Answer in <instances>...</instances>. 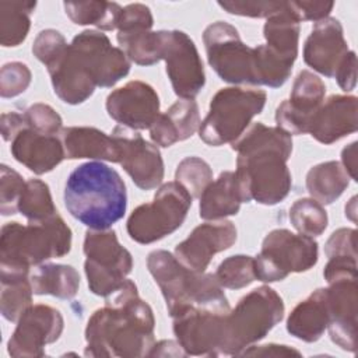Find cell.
I'll return each instance as SVG.
<instances>
[{
	"label": "cell",
	"mask_w": 358,
	"mask_h": 358,
	"mask_svg": "<svg viewBox=\"0 0 358 358\" xmlns=\"http://www.w3.org/2000/svg\"><path fill=\"white\" fill-rule=\"evenodd\" d=\"M96 309L85 327V357H145L154 345L155 319L131 280Z\"/></svg>",
	"instance_id": "cell-1"
},
{
	"label": "cell",
	"mask_w": 358,
	"mask_h": 358,
	"mask_svg": "<svg viewBox=\"0 0 358 358\" xmlns=\"http://www.w3.org/2000/svg\"><path fill=\"white\" fill-rule=\"evenodd\" d=\"M232 150L238 152L235 175L243 203L255 200L274 206L288 196L292 186L287 166L292 152L291 134L280 127L255 123L232 143Z\"/></svg>",
	"instance_id": "cell-2"
},
{
	"label": "cell",
	"mask_w": 358,
	"mask_h": 358,
	"mask_svg": "<svg viewBox=\"0 0 358 358\" xmlns=\"http://www.w3.org/2000/svg\"><path fill=\"white\" fill-rule=\"evenodd\" d=\"M64 206L71 217L90 229H108L123 218L127 207L120 175L103 162L77 166L64 185Z\"/></svg>",
	"instance_id": "cell-3"
},
{
	"label": "cell",
	"mask_w": 358,
	"mask_h": 358,
	"mask_svg": "<svg viewBox=\"0 0 358 358\" xmlns=\"http://www.w3.org/2000/svg\"><path fill=\"white\" fill-rule=\"evenodd\" d=\"M147 267L162 292L172 319L190 309L229 312L228 298L214 274L193 271L175 255L162 249L148 255Z\"/></svg>",
	"instance_id": "cell-4"
},
{
	"label": "cell",
	"mask_w": 358,
	"mask_h": 358,
	"mask_svg": "<svg viewBox=\"0 0 358 358\" xmlns=\"http://www.w3.org/2000/svg\"><path fill=\"white\" fill-rule=\"evenodd\" d=\"M70 249L71 229L59 214L27 225L7 222L0 234V266L29 270L50 259L63 257Z\"/></svg>",
	"instance_id": "cell-5"
},
{
	"label": "cell",
	"mask_w": 358,
	"mask_h": 358,
	"mask_svg": "<svg viewBox=\"0 0 358 358\" xmlns=\"http://www.w3.org/2000/svg\"><path fill=\"white\" fill-rule=\"evenodd\" d=\"M284 317L282 298L262 285L239 299L224 319V341L220 355H239L249 345L264 338Z\"/></svg>",
	"instance_id": "cell-6"
},
{
	"label": "cell",
	"mask_w": 358,
	"mask_h": 358,
	"mask_svg": "<svg viewBox=\"0 0 358 358\" xmlns=\"http://www.w3.org/2000/svg\"><path fill=\"white\" fill-rule=\"evenodd\" d=\"M267 95L259 88L227 87L211 98L210 109L200 123L199 136L211 147L235 143L266 105Z\"/></svg>",
	"instance_id": "cell-7"
},
{
	"label": "cell",
	"mask_w": 358,
	"mask_h": 358,
	"mask_svg": "<svg viewBox=\"0 0 358 358\" xmlns=\"http://www.w3.org/2000/svg\"><path fill=\"white\" fill-rule=\"evenodd\" d=\"M192 199L176 180L164 183L152 201L140 204L130 214L126 224L129 236L137 243L148 245L171 235L183 224Z\"/></svg>",
	"instance_id": "cell-8"
},
{
	"label": "cell",
	"mask_w": 358,
	"mask_h": 358,
	"mask_svg": "<svg viewBox=\"0 0 358 358\" xmlns=\"http://www.w3.org/2000/svg\"><path fill=\"white\" fill-rule=\"evenodd\" d=\"M84 271L88 288L98 296H109L117 291L133 268L130 252L123 248L113 229H88L83 246Z\"/></svg>",
	"instance_id": "cell-9"
},
{
	"label": "cell",
	"mask_w": 358,
	"mask_h": 358,
	"mask_svg": "<svg viewBox=\"0 0 358 358\" xmlns=\"http://www.w3.org/2000/svg\"><path fill=\"white\" fill-rule=\"evenodd\" d=\"M317 263V242L308 235L278 228L266 235L255 257L256 280L274 282L291 273H303Z\"/></svg>",
	"instance_id": "cell-10"
},
{
	"label": "cell",
	"mask_w": 358,
	"mask_h": 358,
	"mask_svg": "<svg viewBox=\"0 0 358 358\" xmlns=\"http://www.w3.org/2000/svg\"><path fill=\"white\" fill-rule=\"evenodd\" d=\"M203 42L207 60L221 80L256 85L255 49L242 42L234 25L225 21L210 24L203 32Z\"/></svg>",
	"instance_id": "cell-11"
},
{
	"label": "cell",
	"mask_w": 358,
	"mask_h": 358,
	"mask_svg": "<svg viewBox=\"0 0 358 358\" xmlns=\"http://www.w3.org/2000/svg\"><path fill=\"white\" fill-rule=\"evenodd\" d=\"M161 60L173 92L182 99H193L206 84L203 62L193 39L183 31H161Z\"/></svg>",
	"instance_id": "cell-12"
},
{
	"label": "cell",
	"mask_w": 358,
	"mask_h": 358,
	"mask_svg": "<svg viewBox=\"0 0 358 358\" xmlns=\"http://www.w3.org/2000/svg\"><path fill=\"white\" fill-rule=\"evenodd\" d=\"M70 48L96 87H113L130 71V60L124 52L112 46L101 31L80 32L73 38Z\"/></svg>",
	"instance_id": "cell-13"
},
{
	"label": "cell",
	"mask_w": 358,
	"mask_h": 358,
	"mask_svg": "<svg viewBox=\"0 0 358 358\" xmlns=\"http://www.w3.org/2000/svg\"><path fill=\"white\" fill-rule=\"evenodd\" d=\"M63 329L64 320L56 308L43 303L31 305L17 320V327L7 343V351L17 358L43 357L45 347L57 341Z\"/></svg>",
	"instance_id": "cell-14"
},
{
	"label": "cell",
	"mask_w": 358,
	"mask_h": 358,
	"mask_svg": "<svg viewBox=\"0 0 358 358\" xmlns=\"http://www.w3.org/2000/svg\"><path fill=\"white\" fill-rule=\"evenodd\" d=\"M112 137L120 148L119 164L141 190H151L164 179V161L157 145L145 141L140 133L117 124Z\"/></svg>",
	"instance_id": "cell-15"
},
{
	"label": "cell",
	"mask_w": 358,
	"mask_h": 358,
	"mask_svg": "<svg viewBox=\"0 0 358 358\" xmlns=\"http://www.w3.org/2000/svg\"><path fill=\"white\" fill-rule=\"evenodd\" d=\"M105 106L115 122L131 130L150 129L159 116L157 91L140 80H131L112 91Z\"/></svg>",
	"instance_id": "cell-16"
},
{
	"label": "cell",
	"mask_w": 358,
	"mask_h": 358,
	"mask_svg": "<svg viewBox=\"0 0 358 358\" xmlns=\"http://www.w3.org/2000/svg\"><path fill=\"white\" fill-rule=\"evenodd\" d=\"M224 319L225 313L206 309H190L173 317V333L186 355L218 357L224 341Z\"/></svg>",
	"instance_id": "cell-17"
},
{
	"label": "cell",
	"mask_w": 358,
	"mask_h": 358,
	"mask_svg": "<svg viewBox=\"0 0 358 358\" xmlns=\"http://www.w3.org/2000/svg\"><path fill=\"white\" fill-rule=\"evenodd\" d=\"M326 85L316 74L309 70H302L291 90L289 99L282 101L275 109L277 127L288 134H305L313 113L323 103Z\"/></svg>",
	"instance_id": "cell-18"
},
{
	"label": "cell",
	"mask_w": 358,
	"mask_h": 358,
	"mask_svg": "<svg viewBox=\"0 0 358 358\" xmlns=\"http://www.w3.org/2000/svg\"><path fill=\"white\" fill-rule=\"evenodd\" d=\"M236 241V228L231 221L220 220L196 227L178 243L175 257L187 268L204 273L214 255L229 249Z\"/></svg>",
	"instance_id": "cell-19"
},
{
	"label": "cell",
	"mask_w": 358,
	"mask_h": 358,
	"mask_svg": "<svg viewBox=\"0 0 358 358\" xmlns=\"http://www.w3.org/2000/svg\"><path fill=\"white\" fill-rule=\"evenodd\" d=\"M331 341L344 351H357V277L340 278L326 288Z\"/></svg>",
	"instance_id": "cell-20"
},
{
	"label": "cell",
	"mask_w": 358,
	"mask_h": 358,
	"mask_svg": "<svg viewBox=\"0 0 358 358\" xmlns=\"http://www.w3.org/2000/svg\"><path fill=\"white\" fill-rule=\"evenodd\" d=\"M348 52L341 22L337 18L327 17L315 22L310 35L305 41L303 60L315 71L326 77H334Z\"/></svg>",
	"instance_id": "cell-21"
},
{
	"label": "cell",
	"mask_w": 358,
	"mask_h": 358,
	"mask_svg": "<svg viewBox=\"0 0 358 358\" xmlns=\"http://www.w3.org/2000/svg\"><path fill=\"white\" fill-rule=\"evenodd\" d=\"M355 95H331L313 113L308 133L322 144H333L358 127Z\"/></svg>",
	"instance_id": "cell-22"
},
{
	"label": "cell",
	"mask_w": 358,
	"mask_h": 358,
	"mask_svg": "<svg viewBox=\"0 0 358 358\" xmlns=\"http://www.w3.org/2000/svg\"><path fill=\"white\" fill-rule=\"evenodd\" d=\"M10 143L14 159L36 175L53 171L66 158L63 143L59 137L38 133L27 124Z\"/></svg>",
	"instance_id": "cell-23"
},
{
	"label": "cell",
	"mask_w": 358,
	"mask_h": 358,
	"mask_svg": "<svg viewBox=\"0 0 358 358\" xmlns=\"http://www.w3.org/2000/svg\"><path fill=\"white\" fill-rule=\"evenodd\" d=\"M45 67L50 76L55 94L64 103H83L96 88L92 78L74 56L70 45Z\"/></svg>",
	"instance_id": "cell-24"
},
{
	"label": "cell",
	"mask_w": 358,
	"mask_h": 358,
	"mask_svg": "<svg viewBox=\"0 0 358 358\" xmlns=\"http://www.w3.org/2000/svg\"><path fill=\"white\" fill-rule=\"evenodd\" d=\"M66 158L69 159H99L119 162L120 148L116 140L99 129L88 126H71L60 131Z\"/></svg>",
	"instance_id": "cell-25"
},
{
	"label": "cell",
	"mask_w": 358,
	"mask_h": 358,
	"mask_svg": "<svg viewBox=\"0 0 358 358\" xmlns=\"http://www.w3.org/2000/svg\"><path fill=\"white\" fill-rule=\"evenodd\" d=\"M200 123L197 102L194 99H179L165 113H159L150 127V137L157 145L171 147L192 137L199 130Z\"/></svg>",
	"instance_id": "cell-26"
},
{
	"label": "cell",
	"mask_w": 358,
	"mask_h": 358,
	"mask_svg": "<svg viewBox=\"0 0 358 358\" xmlns=\"http://www.w3.org/2000/svg\"><path fill=\"white\" fill-rule=\"evenodd\" d=\"M329 323L326 288H317L301 301L287 319V331L305 343L317 341Z\"/></svg>",
	"instance_id": "cell-27"
},
{
	"label": "cell",
	"mask_w": 358,
	"mask_h": 358,
	"mask_svg": "<svg viewBox=\"0 0 358 358\" xmlns=\"http://www.w3.org/2000/svg\"><path fill=\"white\" fill-rule=\"evenodd\" d=\"M199 199V214L203 220L217 221L238 214L243 200L235 172H221L220 176L206 187Z\"/></svg>",
	"instance_id": "cell-28"
},
{
	"label": "cell",
	"mask_w": 358,
	"mask_h": 358,
	"mask_svg": "<svg viewBox=\"0 0 358 358\" xmlns=\"http://www.w3.org/2000/svg\"><path fill=\"white\" fill-rule=\"evenodd\" d=\"M29 270L0 266L1 296L0 310L6 320L17 322L32 302V284Z\"/></svg>",
	"instance_id": "cell-29"
},
{
	"label": "cell",
	"mask_w": 358,
	"mask_h": 358,
	"mask_svg": "<svg viewBox=\"0 0 358 358\" xmlns=\"http://www.w3.org/2000/svg\"><path fill=\"white\" fill-rule=\"evenodd\" d=\"M263 35L266 38V45L275 55L291 63L296 60L299 21L289 11L287 1L281 10L267 17L263 27Z\"/></svg>",
	"instance_id": "cell-30"
},
{
	"label": "cell",
	"mask_w": 358,
	"mask_h": 358,
	"mask_svg": "<svg viewBox=\"0 0 358 358\" xmlns=\"http://www.w3.org/2000/svg\"><path fill=\"white\" fill-rule=\"evenodd\" d=\"M35 295H52L60 299H71L80 287L78 271L70 264L42 263L31 274Z\"/></svg>",
	"instance_id": "cell-31"
},
{
	"label": "cell",
	"mask_w": 358,
	"mask_h": 358,
	"mask_svg": "<svg viewBox=\"0 0 358 358\" xmlns=\"http://www.w3.org/2000/svg\"><path fill=\"white\" fill-rule=\"evenodd\" d=\"M350 185V176L338 161H327L312 166L306 173V189L322 206L336 201Z\"/></svg>",
	"instance_id": "cell-32"
},
{
	"label": "cell",
	"mask_w": 358,
	"mask_h": 358,
	"mask_svg": "<svg viewBox=\"0 0 358 358\" xmlns=\"http://www.w3.org/2000/svg\"><path fill=\"white\" fill-rule=\"evenodd\" d=\"M116 39L127 59L138 66H152L161 60V31L134 27L117 31Z\"/></svg>",
	"instance_id": "cell-33"
},
{
	"label": "cell",
	"mask_w": 358,
	"mask_h": 358,
	"mask_svg": "<svg viewBox=\"0 0 358 358\" xmlns=\"http://www.w3.org/2000/svg\"><path fill=\"white\" fill-rule=\"evenodd\" d=\"M36 1H0V43L4 48L21 45L31 28Z\"/></svg>",
	"instance_id": "cell-34"
},
{
	"label": "cell",
	"mask_w": 358,
	"mask_h": 358,
	"mask_svg": "<svg viewBox=\"0 0 358 358\" xmlns=\"http://www.w3.org/2000/svg\"><path fill=\"white\" fill-rule=\"evenodd\" d=\"M66 15L77 25H95L103 31L117 28L123 10L113 1H66L63 4Z\"/></svg>",
	"instance_id": "cell-35"
},
{
	"label": "cell",
	"mask_w": 358,
	"mask_h": 358,
	"mask_svg": "<svg viewBox=\"0 0 358 358\" xmlns=\"http://www.w3.org/2000/svg\"><path fill=\"white\" fill-rule=\"evenodd\" d=\"M18 213L29 222L43 221L57 214L48 183L41 179L25 180L18 201Z\"/></svg>",
	"instance_id": "cell-36"
},
{
	"label": "cell",
	"mask_w": 358,
	"mask_h": 358,
	"mask_svg": "<svg viewBox=\"0 0 358 358\" xmlns=\"http://www.w3.org/2000/svg\"><path fill=\"white\" fill-rule=\"evenodd\" d=\"M289 221L302 235L317 236L327 228V213L315 199H298L289 208Z\"/></svg>",
	"instance_id": "cell-37"
},
{
	"label": "cell",
	"mask_w": 358,
	"mask_h": 358,
	"mask_svg": "<svg viewBox=\"0 0 358 358\" xmlns=\"http://www.w3.org/2000/svg\"><path fill=\"white\" fill-rule=\"evenodd\" d=\"M215 278L222 288L241 289L256 280L255 257L246 255L229 256L220 263Z\"/></svg>",
	"instance_id": "cell-38"
},
{
	"label": "cell",
	"mask_w": 358,
	"mask_h": 358,
	"mask_svg": "<svg viewBox=\"0 0 358 358\" xmlns=\"http://www.w3.org/2000/svg\"><path fill=\"white\" fill-rule=\"evenodd\" d=\"M175 179L194 199L200 197L206 187L213 182V171L204 159L192 155L183 158L178 164Z\"/></svg>",
	"instance_id": "cell-39"
},
{
	"label": "cell",
	"mask_w": 358,
	"mask_h": 358,
	"mask_svg": "<svg viewBox=\"0 0 358 358\" xmlns=\"http://www.w3.org/2000/svg\"><path fill=\"white\" fill-rule=\"evenodd\" d=\"M22 176L7 165L0 166V213L13 215L18 213V201L24 189Z\"/></svg>",
	"instance_id": "cell-40"
},
{
	"label": "cell",
	"mask_w": 358,
	"mask_h": 358,
	"mask_svg": "<svg viewBox=\"0 0 358 358\" xmlns=\"http://www.w3.org/2000/svg\"><path fill=\"white\" fill-rule=\"evenodd\" d=\"M31 70L21 62L6 63L0 70V95L14 98L22 94L31 84Z\"/></svg>",
	"instance_id": "cell-41"
},
{
	"label": "cell",
	"mask_w": 358,
	"mask_h": 358,
	"mask_svg": "<svg viewBox=\"0 0 358 358\" xmlns=\"http://www.w3.org/2000/svg\"><path fill=\"white\" fill-rule=\"evenodd\" d=\"M22 115L25 119V124L38 133L56 136L59 131L63 130V120L60 115L46 103H34L28 109H25Z\"/></svg>",
	"instance_id": "cell-42"
},
{
	"label": "cell",
	"mask_w": 358,
	"mask_h": 358,
	"mask_svg": "<svg viewBox=\"0 0 358 358\" xmlns=\"http://www.w3.org/2000/svg\"><path fill=\"white\" fill-rule=\"evenodd\" d=\"M69 43L66 42L64 36L56 31V29H43L41 31L32 45V53L34 56L48 66L50 62H53L66 48Z\"/></svg>",
	"instance_id": "cell-43"
},
{
	"label": "cell",
	"mask_w": 358,
	"mask_h": 358,
	"mask_svg": "<svg viewBox=\"0 0 358 358\" xmlns=\"http://www.w3.org/2000/svg\"><path fill=\"white\" fill-rule=\"evenodd\" d=\"M285 1H218V6L229 14L253 18H267L284 7Z\"/></svg>",
	"instance_id": "cell-44"
},
{
	"label": "cell",
	"mask_w": 358,
	"mask_h": 358,
	"mask_svg": "<svg viewBox=\"0 0 358 358\" xmlns=\"http://www.w3.org/2000/svg\"><path fill=\"white\" fill-rule=\"evenodd\" d=\"M327 257L352 256L357 257V231L352 228H338L324 245Z\"/></svg>",
	"instance_id": "cell-45"
},
{
	"label": "cell",
	"mask_w": 358,
	"mask_h": 358,
	"mask_svg": "<svg viewBox=\"0 0 358 358\" xmlns=\"http://www.w3.org/2000/svg\"><path fill=\"white\" fill-rule=\"evenodd\" d=\"M289 11L301 21H320L327 18L334 7L333 1H287Z\"/></svg>",
	"instance_id": "cell-46"
},
{
	"label": "cell",
	"mask_w": 358,
	"mask_h": 358,
	"mask_svg": "<svg viewBox=\"0 0 358 358\" xmlns=\"http://www.w3.org/2000/svg\"><path fill=\"white\" fill-rule=\"evenodd\" d=\"M154 18L151 14V10L141 3H134L123 7L119 22H117V31L127 29L133 27H148L152 28Z\"/></svg>",
	"instance_id": "cell-47"
},
{
	"label": "cell",
	"mask_w": 358,
	"mask_h": 358,
	"mask_svg": "<svg viewBox=\"0 0 358 358\" xmlns=\"http://www.w3.org/2000/svg\"><path fill=\"white\" fill-rule=\"evenodd\" d=\"M323 275L327 284L340 278L357 277V257H352V256L329 257Z\"/></svg>",
	"instance_id": "cell-48"
},
{
	"label": "cell",
	"mask_w": 358,
	"mask_h": 358,
	"mask_svg": "<svg viewBox=\"0 0 358 358\" xmlns=\"http://www.w3.org/2000/svg\"><path fill=\"white\" fill-rule=\"evenodd\" d=\"M338 87L343 91H351L357 84V56L355 52L350 50L334 74Z\"/></svg>",
	"instance_id": "cell-49"
},
{
	"label": "cell",
	"mask_w": 358,
	"mask_h": 358,
	"mask_svg": "<svg viewBox=\"0 0 358 358\" xmlns=\"http://www.w3.org/2000/svg\"><path fill=\"white\" fill-rule=\"evenodd\" d=\"M239 355H253V357H301V352L295 348L281 344H264V345H249Z\"/></svg>",
	"instance_id": "cell-50"
},
{
	"label": "cell",
	"mask_w": 358,
	"mask_h": 358,
	"mask_svg": "<svg viewBox=\"0 0 358 358\" xmlns=\"http://www.w3.org/2000/svg\"><path fill=\"white\" fill-rule=\"evenodd\" d=\"M1 126V136L4 141H11V138L25 126V119L22 113L18 112H6L1 115L0 119Z\"/></svg>",
	"instance_id": "cell-51"
},
{
	"label": "cell",
	"mask_w": 358,
	"mask_h": 358,
	"mask_svg": "<svg viewBox=\"0 0 358 358\" xmlns=\"http://www.w3.org/2000/svg\"><path fill=\"white\" fill-rule=\"evenodd\" d=\"M148 357H187L180 344L171 340H162L151 347L147 354Z\"/></svg>",
	"instance_id": "cell-52"
},
{
	"label": "cell",
	"mask_w": 358,
	"mask_h": 358,
	"mask_svg": "<svg viewBox=\"0 0 358 358\" xmlns=\"http://www.w3.org/2000/svg\"><path fill=\"white\" fill-rule=\"evenodd\" d=\"M341 165L350 179L357 180V141L351 143L341 151Z\"/></svg>",
	"instance_id": "cell-53"
},
{
	"label": "cell",
	"mask_w": 358,
	"mask_h": 358,
	"mask_svg": "<svg viewBox=\"0 0 358 358\" xmlns=\"http://www.w3.org/2000/svg\"><path fill=\"white\" fill-rule=\"evenodd\" d=\"M345 217L352 222L357 221V196L351 197V200L345 204Z\"/></svg>",
	"instance_id": "cell-54"
}]
</instances>
